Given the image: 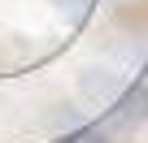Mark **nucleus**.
Masks as SVG:
<instances>
[{"label": "nucleus", "instance_id": "f257e3e1", "mask_svg": "<svg viewBox=\"0 0 148 143\" xmlns=\"http://www.w3.org/2000/svg\"><path fill=\"white\" fill-rule=\"evenodd\" d=\"M113 139V130L96 117V121H79V126H70L65 130V143H109Z\"/></svg>", "mask_w": 148, "mask_h": 143}]
</instances>
